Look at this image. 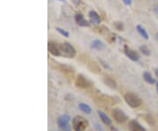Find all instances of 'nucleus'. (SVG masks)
Wrapping results in <instances>:
<instances>
[{"label": "nucleus", "mask_w": 158, "mask_h": 131, "mask_svg": "<svg viewBox=\"0 0 158 131\" xmlns=\"http://www.w3.org/2000/svg\"><path fill=\"white\" fill-rule=\"evenodd\" d=\"M156 39L158 40V32L156 33Z\"/></svg>", "instance_id": "26"}, {"label": "nucleus", "mask_w": 158, "mask_h": 131, "mask_svg": "<svg viewBox=\"0 0 158 131\" xmlns=\"http://www.w3.org/2000/svg\"><path fill=\"white\" fill-rule=\"evenodd\" d=\"M88 16H89V19H90V23H92L93 25H99L101 23V18L96 11L90 10L88 12Z\"/></svg>", "instance_id": "9"}, {"label": "nucleus", "mask_w": 158, "mask_h": 131, "mask_svg": "<svg viewBox=\"0 0 158 131\" xmlns=\"http://www.w3.org/2000/svg\"><path fill=\"white\" fill-rule=\"evenodd\" d=\"M122 1H123V3H124L125 5L127 6H131V5H132V3H133V2H132V0H122Z\"/></svg>", "instance_id": "22"}, {"label": "nucleus", "mask_w": 158, "mask_h": 131, "mask_svg": "<svg viewBox=\"0 0 158 131\" xmlns=\"http://www.w3.org/2000/svg\"><path fill=\"white\" fill-rule=\"evenodd\" d=\"M90 48L93 49H96V50H103L106 48V45L100 40L96 39L90 42Z\"/></svg>", "instance_id": "12"}, {"label": "nucleus", "mask_w": 158, "mask_h": 131, "mask_svg": "<svg viewBox=\"0 0 158 131\" xmlns=\"http://www.w3.org/2000/svg\"><path fill=\"white\" fill-rule=\"evenodd\" d=\"M91 82L87 79L85 77H84L83 75H78L77 79H76V86L79 87V88H89L91 86Z\"/></svg>", "instance_id": "8"}, {"label": "nucleus", "mask_w": 158, "mask_h": 131, "mask_svg": "<svg viewBox=\"0 0 158 131\" xmlns=\"http://www.w3.org/2000/svg\"><path fill=\"white\" fill-rule=\"evenodd\" d=\"M70 117L65 114L57 118V125L62 131H71V127L69 125Z\"/></svg>", "instance_id": "4"}, {"label": "nucleus", "mask_w": 158, "mask_h": 131, "mask_svg": "<svg viewBox=\"0 0 158 131\" xmlns=\"http://www.w3.org/2000/svg\"><path fill=\"white\" fill-rule=\"evenodd\" d=\"M73 2L76 4V5H79L81 1H80V0H73Z\"/></svg>", "instance_id": "24"}, {"label": "nucleus", "mask_w": 158, "mask_h": 131, "mask_svg": "<svg viewBox=\"0 0 158 131\" xmlns=\"http://www.w3.org/2000/svg\"><path fill=\"white\" fill-rule=\"evenodd\" d=\"M114 26H115V27H116L117 30H118V31H122V30L124 29V25H123V23L119 22V21H117V22L114 23Z\"/></svg>", "instance_id": "20"}, {"label": "nucleus", "mask_w": 158, "mask_h": 131, "mask_svg": "<svg viewBox=\"0 0 158 131\" xmlns=\"http://www.w3.org/2000/svg\"><path fill=\"white\" fill-rule=\"evenodd\" d=\"M79 108L82 112H84L85 114H90L91 113V108L89 105L85 104V103H80L79 104Z\"/></svg>", "instance_id": "17"}, {"label": "nucleus", "mask_w": 158, "mask_h": 131, "mask_svg": "<svg viewBox=\"0 0 158 131\" xmlns=\"http://www.w3.org/2000/svg\"><path fill=\"white\" fill-rule=\"evenodd\" d=\"M75 21L77 23V25H78L79 27H86L90 26V23L85 19V16L83 14H81V13H77L75 15Z\"/></svg>", "instance_id": "10"}, {"label": "nucleus", "mask_w": 158, "mask_h": 131, "mask_svg": "<svg viewBox=\"0 0 158 131\" xmlns=\"http://www.w3.org/2000/svg\"><path fill=\"white\" fill-rule=\"evenodd\" d=\"M154 11H155L156 14H158V6H155V7H154Z\"/></svg>", "instance_id": "23"}, {"label": "nucleus", "mask_w": 158, "mask_h": 131, "mask_svg": "<svg viewBox=\"0 0 158 131\" xmlns=\"http://www.w3.org/2000/svg\"><path fill=\"white\" fill-rule=\"evenodd\" d=\"M128 129L130 131H146L145 128L135 120H130L128 123Z\"/></svg>", "instance_id": "11"}, {"label": "nucleus", "mask_w": 158, "mask_h": 131, "mask_svg": "<svg viewBox=\"0 0 158 131\" xmlns=\"http://www.w3.org/2000/svg\"><path fill=\"white\" fill-rule=\"evenodd\" d=\"M60 49L62 53V57H67V58H73L76 57L77 51L73 46L69 42H63L60 44Z\"/></svg>", "instance_id": "3"}, {"label": "nucleus", "mask_w": 158, "mask_h": 131, "mask_svg": "<svg viewBox=\"0 0 158 131\" xmlns=\"http://www.w3.org/2000/svg\"><path fill=\"white\" fill-rule=\"evenodd\" d=\"M98 116H99V118H100V120L103 121V123H105L106 125L110 126L111 125V123H112V120L108 117L106 114H105V113H103L101 111H98Z\"/></svg>", "instance_id": "14"}, {"label": "nucleus", "mask_w": 158, "mask_h": 131, "mask_svg": "<svg viewBox=\"0 0 158 131\" xmlns=\"http://www.w3.org/2000/svg\"><path fill=\"white\" fill-rule=\"evenodd\" d=\"M56 31L59 33V34H61L62 36H64V37H67L68 38L69 36V33L68 31H66V30H64V29L61 28V27H56Z\"/></svg>", "instance_id": "19"}, {"label": "nucleus", "mask_w": 158, "mask_h": 131, "mask_svg": "<svg viewBox=\"0 0 158 131\" xmlns=\"http://www.w3.org/2000/svg\"><path fill=\"white\" fill-rule=\"evenodd\" d=\"M99 63H100V64H101L102 66H104V68L105 69L109 70H112V68L109 66V64H108L106 62H105V61H103V60H101V59H99Z\"/></svg>", "instance_id": "21"}, {"label": "nucleus", "mask_w": 158, "mask_h": 131, "mask_svg": "<svg viewBox=\"0 0 158 131\" xmlns=\"http://www.w3.org/2000/svg\"><path fill=\"white\" fill-rule=\"evenodd\" d=\"M48 52L54 57H62V53L60 49V44H57L54 41H48Z\"/></svg>", "instance_id": "6"}, {"label": "nucleus", "mask_w": 158, "mask_h": 131, "mask_svg": "<svg viewBox=\"0 0 158 131\" xmlns=\"http://www.w3.org/2000/svg\"><path fill=\"white\" fill-rule=\"evenodd\" d=\"M112 115H113V119L116 120L118 123H123L128 119L127 115L125 114L121 109L114 108L112 111Z\"/></svg>", "instance_id": "5"}, {"label": "nucleus", "mask_w": 158, "mask_h": 131, "mask_svg": "<svg viewBox=\"0 0 158 131\" xmlns=\"http://www.w3.org/2000/svg\"><path fill=\"white\" fill-rule=\"evenodd\" d=\"M136 30H137V32L139 33V34L141 35L142 38H144L145 40H148V38H149V36H148V34L147 31L145 30V28L141 26V25H137L136 26Z\"/></svg>", "instance_id": "15"}, {"label": "nucleus", "mask_w": 158, "mask_h": 131, "mask_svg": "<svg viewBox=\"0 0 158 131\" xmlns=\"http://www.w3.org/2000/svg\"><path fill=\"white\" fill-rule=\"evenodd\" d=\"M143 78H144V80L147 82L148 84H149V85H154V84L156 83V79L153 78L152 75L150 74L149 72H148V71H145V72L143 73Z\"/></svg>", "instance_id": "16"}, {"label": "nucleus", "mask_w": 158, "mask_h": 131, "mask_svg": "<svg viewBox=\"0 0 158 131\" xmlns=\"http://www.w3.org/2000/svg\"><path fill=\"white\" fill-rule=\"evenodd\" d=\"M58 1H60V2H62V3H64V0H58Z\"/></svg>", "instance_id": "28"}, {"label": "nucleus", "mask_w": 158, "mask_h": 131, "mask_svg": "<svg viewBox=\"0 0 158 131\" xmlns=\"http://www.w3.org/2000/svg\"><path fill=\"white\" fill-rule=\"evenodd\" d=\"M103 81H104V83H105L108 87H110L111 89H116V87H117V83H116L115 80L113 79L112 78H110V77H105V78H103Z\"/></svg>", "instance_id": "13"}, {"label": "nucleus", "mask_w": 158, "mask_h": 131, "mask_svg": "<svg viewBox=\"0 0 158 131\" xmlns=\"http://www.w3.org/2000/svg\"><path fill=\"white\" fill-rule=\"evenodd\" d=\"M155 74H156V76L158 78V68L155 70Z\"/></svg>", "instance_id": "25"}, {"label": "nucleus", "mask_w": 158, "mask_h": 131, "mask_svg": "<svg viewBox=\"0 0 158 131\" xmlns=\"http://www.w3.org/2000/svg\"><path fill=\"white\" fill-rule=\"evenodd\" d=\"M140 51L141 52L142 55L146 56V57H148L150 55V50L148 48V46L146 45H141L140 46Z\"/></svg>", "instance_id": "18"}, {"label": "nucleus", "mask_w": 158, "mask_h": 131, "mask_svg": "<svg viewBox=\"0 0 158 131\" xmlns=\"http://www.w3.org/2000/svg\"><path fill=\"white\" fill-rule=\"evenodd\" d=\"M124 99L126 103L132 108H137L141 105V99L139 96L133 92H127L124 96Z\"/></svg>", "instance_id": "1"}, {"label": "nucleus", "mask_w": 158, "mask_h": 131, "mask_svg": "<svg viewBox=\"0 0 158 131\" xmlns=\"http://www.w3.org/2000/svg\"><path fill=\"white\" fill-rule=\"evenodd\" d=\"M72 126L75 131H85L89 126V122L84 117L77 115L72 120Z\"/></svg>", "instance_id": "2"}, {"label": "nucleus", "mask_w": 158, "mask_h": 131, "mask_svg": "<svg viewBox=\"0 0 158 131\" xmlns=\"http://www.w3.org/2000/svg\"><path fill=\"white\" fill-rule=\"evenodd\" d=\"M156 89H157V91H158V82H156Z\"/></svg>", "instance_id": "27"}, {"label": "nucleus", "mask_w": 158, "mask_h": 131, "mask_svg": "<svg viewBox=\"0 0 158 131\" xmlns=\"http://www.w3.org/2000/svg\"><path fill=\"white\" fill-rule=\"evenodd\" d=\"M124 53L125 55L133 62H137L140 59V55L138 54V52L135 51V50H133L127 45L124 46Z\"/></svg>", "instance_id": "7"}]
</instances>
